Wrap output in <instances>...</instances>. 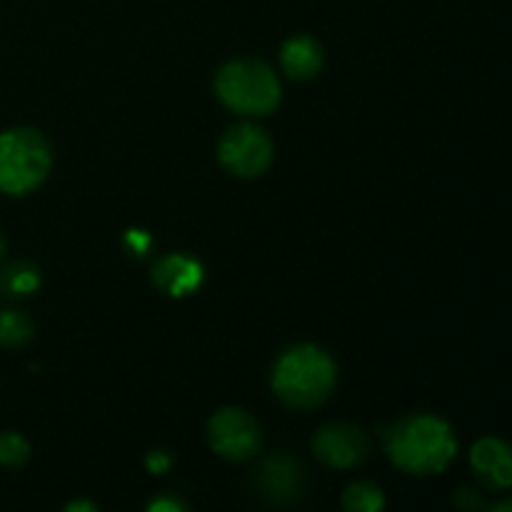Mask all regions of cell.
I'll use <instances>...</instances> for the list:
<instances>
[{
	"mask_svg": "<svg viewBox=\"0 0 512 512\" xmlns=\"http://www.w3.org/2000/svg\"><path fill=\"white\" fill-rule=\"evenodd\" d=\"M385 453L405 473L438 475L453 463L458 443L445 420L435 415H410L388 430Z\"/></svg>",
	"mask_w": 512,
	"mask_h": 512,
	"instance_id": "6da1fadb",
	"label": "cell"
},
{
	"mask_svg": "<svg viewBox=\"0 0 512 512\" xmlns=\"http://www.w3.org/2000/svg\"><path fill=\"white\" fill-rule=\"evenodd\" d=\"M335 385V363L318 345L285 350L273 368V390L290 408H315Z\"/></svg>",
	"mask_w": 512,
	"mask_h": 512,
	"instance_id": "7a4b0ae2",
	"label": "cell"
},
{
	"mask_svg": "<svg viewBox=\"0 0 512 512\" xmlns=\"http://www.w3.org/2000/svg\"><path fill=\"white\" fill-rule=\"evenodd\" d=\"M215 93L233 113L258 118V115H268L278 108L283 88L270 65L243 58L230 60L218 70Z\"/></svg>",
	"mask_w": 512,
	"mask_h": 512,
	"instance_id": "3957f363",
	"label": "cell"
},
{
	"mask_svg": "<svg viewBox=\"0 0 512 512\" xmlns=\"http://www.w3.org/2000/svg\"><path fill=\"white\" fill-rule=\"evenodd\" d=\"M50 170V148L38 130L15 128L0 135V190L25 195L38 188Z\"/></svg>",
	"mask_w": 512,
	"mask_h": 512,
	"instance_id": "277c9868",
	"label": "cell"
},
{
	"mask_svg": "<svg viewBox=\"0 0 512 512\" xmlns=\"http://www.w3.org/2000/svg\"><path fill=\"white\" fill-rule=\"evenodd\" d=\"M218 158L228 173L238 178H258L273 160V140L255 123L233 125L220 140Z\"/></svg>",
	"mask_w": 512,
	"mask_h": 512,
	"instance_id": "5b68a950",
	"label": "cell"
},
{
	"mask_svg": "<svg viewBox=\"0 0 512 512\" xmlns=\"http://www.w3.org/2000/svg\"><path fill=\"white\" fill-rule=\"evenodd\" d=\"M210 448L228 460H248L260 448V425L240 408H223L208 423Z\"/></svg>",
	"mask_w": 512,
	"mask_h": 512,
	"instance_id": "8992f818",
	"label": "cell"
},
{
	"mask_svg": "<svg viewBox=\"0 0 512 512\" xmlns=\"http://www.w3.org/2000/svg\"><path fill=\"white\" fill-rule=\"evenodd\" d=\"M313 450L320 463L330 468L348 470L358 468L370 455V440L360 428L348 423H333L318 430L313 440Z\"/></svg>",
	"mask_w": 512,
	"mask_h": 512,
	"instance_id": "52a82bcc",
	"label": "cell"
},
{
	"mask_svg": "<svg viewBox=\"0 0 512 512\" xmlns=\"http://www.w3.org/2000/svg\"><path fill=\"white\" fill-rule=\"evenodd\" d=\"M475 475L490 490L512 488V448L498 438H483L470 453Z\"/></svg>",
	"mask_w": 512,
	"mask_h": 512,
	"instance_id": "ba28073f",
	"label": "cell"
},
{
	"mask_svg": "<svg viewBox=\"0 0 512 512\" xmlns=\"http://www.w3.org/2000/svg\"><path fill=\"white\" fill-rule=\"evenodd\" d=\"M153 283L173 298H185L203 283V265L185 253H173L153 268Z\"/></svg>",
	"mask_w": 512,
	"mask_h": 512,
	"instance_id": "9c48e42d",
	"label": "cell"
},
{
	"mask_svg": "<svg viewBox=\"0 0 512 512\" xmlns=\"http://www.w3.org/2000/svg\"><path fill=\"white\" fill-rule=\"evenodd\" d=\"M280 63L293 80H308L323 68V48L310 35H295L280 50Z\"/></svg>",
	"mask_w": 512,
	"mask_h": 512,
	"instance_id": "30bf717a",
	"label": "cell"
},
{
	"mask_svg": "<svg viewBox=\"0 0 512 512\" xmlns=\"http://www.w3.org/2000/svg\"><path fill=\"white\" fill-rule=\"evenodd\" d=\"M263 488L275 500H290L298 493L300 473L293 460L288 458H270L263 468Z\"/></svg>",
	"mask_w": 512,
	"mask_h": 512,
	"instance_id": "8fae6325",
	"label": "cell"
},
{
	"mask_svg": "<svg viewBox=\"0 0 512 512\" xmlns=\"http://www.w3.org/2000/svg\"><path fill=\"white\" fill-rule=\"evenodd\" d=\"M385 498L383 490L373 483H353L343 493L345 512H383Z\"/></svg>",
	"mask_w": 512,
	"mask_h": 512,
	"instance_id": "7c38bea8",
	"label": "cell"
},
{
	"mask_svg": "<svg viewBox=\"0 0 512 512\" xmlns=\"http://www.w3.org/2000/svg\"><path fill=\"white\" fill-rule=\"evenodd\" d=\"M38 285H40L38 268H33V265L28 263L10 265V268L3 273V278H0V288L10 295H30L38 290Z\"/></svg>",
	"mask_w": 512,
	"mask_h": 512,
	"instance_id": "4fadbf2b",
	"label": "cell"
},
{
	"mask_svg": "<svg viewBox=\"0 0 512 512\" xmlns=\"http://www.w3.org/2000/svg\"><path fill=\"white\" fill-rule=\"evenodd\" d=\"M33 335V323L18 310H0V345L18 348Z\"/></svg>",
	"mask_w": 512,
	"mask_h": 512,
	"instance_id": "5bb4252c",
	"label": "cell"
},
{
	"mask_svg": "<svg viewBox=\"0 0 512 512\" xmlns=\"http://www.w3.org/2000/svg\"><path fill=\"white\" fill-rule=\"evenodd\" d=\"M30 448L25 443L23 435L18 433H3L0 435V463L8 468H20L28 460Z\"/></svg>",
	"mask_w": 512,
	"mask_h": 512,
	"instance_id": "9a60e30c",
	"label": "cell"
},
{
	"mask_svg": "<svg viewBox=\"0 0 512 512\" xmlns=\"http://www.w3.org/2000/svg\"><path fill=\"white\" fill-rule=\"evenodd\" d=\"M453 503L465 512H475L483 508V498H480L473 488H460L458 493L453 495Z\"/></svg>",
	"mask_w": 512,
	"mask_h": 512,
	"instance_id": "2e32d148",
	"label": "cell"
},
{
	"mask_svg": "<svg viewBox=\"0 0 512 512\" xmlns=\"http://www.w3.org/2000/svg\"><path fill=\"white\" fill-rule=\"evenodd\" d=\"M148 512H188V508H185V505L180 503L178 498L163 495V498H158V500H153V503H150Z\"/></svg>",
	"mask_w": 512,
	"mask_h": 512,
	"instance_id": "e0dca14e",
	"label": "cell"
},
{
	"mask_svg": "<svg viewBox=\"0 0 512 512\" xmlns=\"http://www.w3.org/2000/svg\"><path fill=\"white\" fill-rule=\"evenodd\" d=\"M148 468L153 473H165L170 468V458L165 453H150L148 455Z\"/></svg>",
	"mask_w": 512,
	"mask_h": 512,
	"instance_id": "ac0fdd59",
	"label": "cell"
},
{
	"mask_svg": "<svg viewBox=\"0 0 512 512\" xmlns=\"http://www.w3.org/2000/svg\"><path fill=\"white\" fill-rule=\"evenodd\" d=\"M128 243L133 245V250L138 255H143L145 250H148V245H150V240H148V235L145 233H128Z\"/></svg>",
	"mask_w": 512,
	"mask_h": 512,
	"instance_id": "d6986e66",
	"label": "cell"
},
{
	"mask_svg": "<svg viewBox=\"0 0 512 512\" xmlns=\"http://www.w3.org/2000/svg\"><path fill=\"white\" fill-rule=\"evenodd\" d=\"M65 512H100V510L95 508L93 503H88V500H75V503H70L68 508H65Z\"/></svg>",
	"mask_w": 512,
	"mask_h": 512,
	"instance_id": "ffe728a7",
	"label": "cell"
},
{
	"mask_svg": "<svg viewBox=\"0 0 512 512\" xmlns=\"http://www.w3.org/2000/svg\"><path fill=\"white\" fill-rule=\"evenodd\" d=\"M490 512H512V500H505V503L495 505V508Z\"/></svg>",
	"mask_w": 512,
	"mask_h": 512,
	"instance_id": "44dd1931",
	"label": "cell"
},
{
	"mask_svg": "<svg viewBox=\"0 0 512 512\" xmlns=\"http://www.w3.org/2000/svg\"><path fill=\"white\" fill-rule=\"evenodd\" d=\"M0 253H3V240H0Z\"/></svg>",
	"mask_w": 512,
	"mask_h": 512,
	"instance_id": "7402d4cb",
	"label": "cell"
}]
</instances>
